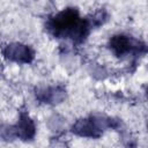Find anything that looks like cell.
Masks as SVG:
<instances>
[{
  "instance_id": "4",
  "label": "cell",
  "mask_w": 148,
  "mask_h": 148,
  "mask_svg": "<svg viewBox=\"0 0 148 148\" xmlns=\"http://www.w3.org/2000/svg\"><path fill=\"white\" fill-rule=\"evenodd\" d=\"M3 56L6 59L10 61L29 64L34 60L35 52L28 45H24L21 43H12L3 49Z\"/></svg>"
},
{
  "instance_id": "5",
  "label": "cell",
  "mask_w": 148,
  "mask_h": 148,
  "mask_svg": "<svg viewBox=\"0 0 148 148\" xmlns=\"http://www.w3.org/2000/svg\"><path fill=\"white\" fill-rule=\"evenodd\" d=\"M65 89L61 87H49L44 89H38L36 92V97L42 103L46 104H57L64 101L65 98Z\"/></svg>"
},
{
  "instance_id": "1",
  "label": "cell",
  "mask_w": 148,
  "mask_h": 148,
  "mask_svg": "<svg viewBox=\"0 0 148 148\" xmlns=\"http://www.w3.org/2000/svg\"><path fill=\"white\" fill-rule=\"evenodd\" d=\"M49 31L57 38L71 39L73 43H82L94 27L91 20L80 16L76 8H66L47 21Z\"/></svg>"
},
{
  "instance_id": "2",
  "label": "cell",
  "mask_w": 148,
  "mask_h": 148,
  "mask_svg": "<svg viewBox=\"0 0 148 148\" xmlns=\"http://www.w3.org/2000/svg\"><path fill=\"white\" fill-rule=\"evenodd\" d=\"M119 123L103 116H90L89 118L80 119L72 126V132L84 138H98L106 128H116Z\"/></svg>"
},
{
  "instance_id": "3",
  "label": "cell",
  "mask_w": 148,
  "mask_h": 148,
  "mask_svg": "<svg viewBox=\"0 0 148 148\" xmlns=\"http://www.w3.org/2000/svg\"><path fill=\"white\" fill-rule=\"evenodd\" d=\"M109 47L112 51V53L119 58L126 57L128 54H138L140 53L141 50L142 51L146 50L145 44L124 34H118L112 36L109 40Z\"/></svg>"
},
{
  "instance_id": "6",
  "label": "cell",
  "mask_w": 148,
  "mask_h": 148,
  "mask_svg": "<svg viewBox=\"0 0 148 148\" xmlns=\"http://www.w3.org/2000/svg\"><path fill=\"white\" fill-rule=\"evenodd\" d=\"M16 136L23 139V140H29L32 139L36 132L35 124L32 119L27 114V113H21L18 123L14 126Z\"/></svg>"
}]
</instances>
